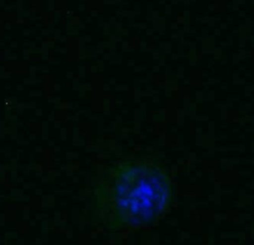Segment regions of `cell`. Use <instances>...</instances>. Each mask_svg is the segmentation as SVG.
<instances>
[{
  "mask_svg": "<svg viewBox=\"0 0 254 245\" xmlns=\"http://www.w3.org/2000/svg\"><path fill=\"white\" fill-rule=\"evenodd\" d=\"M174 187L170 171L160 161L119 160L106 168L97 188V217L111 232L151 227L173 208Z\"/></svg>",
  "mask_w": 254,
  "mask_h": 245,
  "instance_id": "obj_1",
  "label": "cell"
}]
</instances>
